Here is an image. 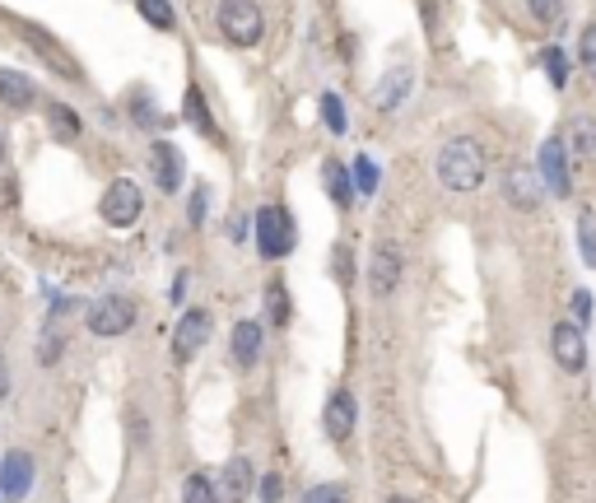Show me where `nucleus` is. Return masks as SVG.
Here are the masks:
<instances>
[{
  "mask_svg": "<svg viewBox=\"0 0 596 503\" xmlns=\"http://www.w3.org/2000/svg\"><path fill=\"white\" fill-rule=\"evenodd\" d=\"M387 503H415V499H406V494H401V499H387Z\"/></svg>",
  "mask_w": 596,
  "mask_h": 503,
  "instance_id": "nucleus-40",
  "label": "nucleus"
},
{
  "mask_svg": "<svg viewBox=\"0 0 596 503\" xmlns=\"http://www.w3.org/2000/svg\"><path fill=\"white\" fill-rule=\"evenodd\" d=\"M387 89H382L378 94V108L387 112V108H396V103H401V98H406V84H410V70H396V75H387Z\"/></svg>",
  "mask_w": 596,
  "mask_h": 503,
  "instance_id": "nucleus-25",
  "label": "nucleus"
},
{
  "mask_svg": "<svg viewBox=\"0 0 596 503\" xmlns=\"http://www.w3.org/2000/svg\"><path fill=\"white\" fill-rule=\"evenodd\" d=\"M205 340H210V313H205V308H187V313H182V322H177V331H173V354H177V364L196 359Z\"/></svg>",
  "mask_w": 596,
  "mask_h": 503,
  "instance_id": "nucleus-10",
  "label": "nucleus"
},
{
  "mask_svg": "<svg viewBox=\"0 0 596 503\" xmlns=\"http://www.w3.org/2000/svg\"><path fill=\"white\" fill-rule=\"evenodd\" d=\"M187 112H191V122H196V131H201V136H219L215 122H210V108H201V94H196V89L187 94Z\"/></svg>",
  "mask_w": 596,
  "mask_h": 503,
  "instance_id": "nucleus-30",
  "label": "nucleus"
},
{
  "mask_svg": "<svg viewBox=\"0 0 596 503\" xmlns=\"http://www.w3.org/2000/svg\"><path fill=\"white\" fill-rule=\"evenodd\" d=\"M10 396V364H5V354H0V401Z\"/></svg>",
  "mask_w": 596,
  "mask_h": 503,
  "instance_id": "nucleus-38",
  "label": "nucleus"
},
{
  "mask_svg": "<svg viewBox=\"0 0 596 503\" xmlns=\"http://www.w3.org/2000/svg\"><path fill=\"white\" fill-rule=\"evenodd\" d=\"M205 210H210V187H205V182H196V187H191V205H187L191 229H201V224H205Z\"/></svg>",
  "mask_w": 596,
  "mask_h": 503,
  "instance_id": "nucleus-28",
  "label": "nucleus"
},
{
  "mask_svg": "<svg viewBox=\"0 0 596 503\" xmlns=\"http://www.w3.org/2000/svg\"><path fill=\"white\" fill-rule=\"evenodd\" d=\"M536 159H541V164H536V173H541L545 191L564 201V196L573 191V177H569V164H573V159H569V145H564V136H545V140H541V154H536Z\"/></svg>",
  "mask_w": 596,
  "mask_h": 503,
  "instance_id": "nucleus-5",
  "label": "nucleus"
},
{
  "mask_svg": "<svg viewBox=\"0 0 596 503\" xmlns=\"http://www.w3.org/2000/svg\"><path fill=\"white\" fill-rule=\"evenodd\" d=\"M331 266H336V280H340V285H350V280H354V261H350V247H345V243L331 252Z\"/></svg>",
  "mask_w": 596,
  "mask_h": 503,
  "instance_id": "nucleus-33",
  "label": "nucleus"
},
{
  "mask_svg": "<svg viewBox=\"0 0 596 503\" xmlns=\"http://www.w3.org/2000/svg\"><path fill=\"white\" fill-rule=\"evenodd\" d=\"M322 117H326V131H331V136H345V108H340L336 94H322Z\"/></svg>",
  "mask_w": 596,
  "mask_h": 503,
  "instance_id": "nucleus-29",
  "label": "nucleus"
},
{
  "mask_svg": "<svg viewBox=\"0 0 596 503\" xmlns=\"http://www.w3.org/2000/svg\"><path fill=\"white\" fill-rule=\"evenodd\" d=\"M219 494L224 499H247L252 494V462L247 457H229L224 476H219Z\"/></svg>",
  "mask_w": 596,
  "mask_h": 503,
  "instance_id": "nucleus-16",
  "label": "nucleus"
},
{
  "mask_svg": "<svg viewBox=\"0 0 596 503\" xmlns=\"http://www.w3.org/2000/svg\"><path fill=\"white\" fill-rule=\"evenodd\" d=\"M303 503H350V494H345V485H312L308 494H303Z\"/></svg>",
  "mask_w": 596,
  "mask_h": 503,
  "instance_id": "nucleus-31",
  "label": "nucleus"
},
{
  "mask_svg": "<svg viewBox=\"0 0 596 503\" xmlns=\"http://www.w3.org/2000/svg\"><path fill=\"white\" fill-rule=\"evenodd\" d=\"M136 10L149 28H168V33H173V24H177L173 0H136Z\"/></svg>",
  "mask_w": 596,
  "mask_h": 503,
  "instance_id": "nucleus-21",
  "label": "nucleus"
},
{
  "mask_svg": "<svg viewBox=\"0 0 596 503\" xmlns=\"http://www.w3.org/2000/svg\"><path fill=\"white\" fill-rule=\"evenodd\" d=\"M131 327H136V303L126 294H108V299H98L89 308V331L94 336H126Z\"/></svg>",
  "mask_w": 596,
  "mask_h": 503,
  "instance_id": "nucleus-7",
  "label": "nucleus"
},
{
  "mask_svg": "<svg viewBox=\"0 0 596 503\" xmlns=\"http://www.w3.org/2000/svg\"><path fill=\"white\" fill-rule=\"evenodd\" d=\"M0 103L14 112H24L38 103V84L28 80V75H19V70H0Z\"/></svg>",
  "mask_w": 596,
  "mask_h": 503,
  "instance_id": "nucleus-15",
  "label": "nucleus"
},
{
  "mask_svg": "<svg viewBox=\"0 0 596 503\" xmlns=\"http://www.w3.org/2000/svg\"><path fill=\"white\" fill-rule=\"evenodd\" d=\"M24 33H28V38H33V42H38V52L47 56L52 66H61V70H66V75H75V61H70L66 52H61V42H52V38H47V33H42V28H33V24H24Z\"/></svg>",
  "mask_w": 596,
  "mask_h": 503,
  "instance_id": "nucleus-22",
  "label": "nucleus"
},
{
  "mask_svg": "<svg viewBox=\"0 0 596 503\" xmlns=\"http://www.w3.org/2000/svg\"><path fill=\"white\" fill-rule=\"evenodd\" d=\"M503 201L513 205V210H522V215L541 210V201H545V182H541V173H536L531 164H513L508 173H503Z\"/></svg>",
  "mask_w": 596,
  "mask_h": 503,
  "instance_id": "nucleus-6",
  "label": "nucleus"
},
{
  "mask_svg": "<svg viewBox=\"0 0 596 503\" xmlns=\"http://www.w3.org/2000/svg\"><path fill=\"white\" fill-rule=\"evenodd\" d=\"M229 354L238 368H257L261 359V322H238L229 336Z\"/></svg>",
  "mask_w": 596,
  "mask_h": 503,
  "instance_id": "nucleus-14",
  "label": "nucleus"
},
{
  "mask_svg": "<svg viewBox=\"0 0 596 503\" xmlns=\"http://www.w3.org/2000/svg\"><path fill=\"white\" fill-rule=\"evenodd\" d=\"M224 494H219L215 476H205V471H191L187 485H182V503H219Z\"/></svg>",
  "mask_w": 596,
  "mask_h": 503,
  "instance_id": "nucleus-20",
  "label": "nucleus"
},
{
  "mask_svg": "<svg viewBox=\"0 0 596 503\" xmlns=\"http://www.w3.org/2000/svg\"><path fill=\"white\" fill-rule=\"evenodd\" d=\"M149 173H154V187L173 196V191L182 187L187 159H182V150H177V145H168V140H154V145H149Z\"/></svg>",
  "mask_w": 596,
  "mask_h": 503,
  "instance_id": "nucleus-11",
  "label": "nucleus"
},
{
  "mask_svg": "<svg viewBox=\"0 0 596 503\" xmlns=\"http://www.w3.org/2000/svg\"><path fill=\"white\" fill-rule=\"evenodd\" d=\"M545 70H550L555 89H564V84H569V61H564V52H559V47H545Z\"/></svg>",
  "mask_w": 596,
  "mask_h": 503,
  "instance_id": "nucleus-32",
  "label": "nucleus"
},
{
  "mask_svg": "<svg viewBox=\"0 0 596 503\" xmlns=\"http://www.w3.org/2000/svg\"><path fill=\"white\" fill-rule=\"evenodd\" d=\"M354 424H359V406H354V396L350 392H331V401H326V410H322L326 438H331V443H350Z\"/></svg>",
  "mask_w": 596,
  "mask_h": 503,
  "instance_id": "nucleus-13",
  "label": "nucleus"
},
{
  "mask_svg": "<svg viewBox=\"0 0 596 503\" xmlns=\"http://www.w3.org/2000/svg\"><path fill=\"white\" fill-rule=\"evenodd\" d=\"M573 317H578V327L592 317V294H587V289H578V294H573Z\"/></svg>",
  "mask_w": 596,
  "mask_h": 503,
  "instance_id": "nucleus-37",
  "label": "nucleus"
},
{
  "mask_svg": "<svg viewBox=\"0 0 596 503\" xmlns=\"http://www.w3.org/2000/svg\"><path fill=\"white\" fill-rule=\"evenodd\" d=\"M61 350H66V340H61V336H42L38 364H56V359H61Z\"/></svg>",
  "mask_w": 596,
  "mask_h": 503,
  "instance_id": "nucleus-35",
  "label": "nucleus"
},
{
  "mask_svg": "<svg viewBox=\"0 0 596 503\" xmlns=\"http://www.w3.org/2000/svg\"><path fill=\"white\" fill-rule=\"evenodd\" d=\"M578 243H583V257H587V266H596V229L592 224H578Z\"/></svg>",
  "mask_w": 596,
  "mask_h": 503,
  "instance_id": "nucleus-36",
  "label": "nucleus"
},
{
  "mask_svg": "<svg viewBox=\"0 0 596 503\" xmlns=\"http://www.w3.org/2000/svg\"><path fill=\"white\" fill-rule=\"evenodd\" d=\"M438 177H443L447 191H475L485 182V150H480V140L475 136H452L438 150Z\"/></svg>",
  "mask_w": 596,
  "mask_h": 503,
  "instance_id": "nucleus-1",
  "label": "nucleus"
},
{
  "mask_svg": "<svg viewBox=\"0 0 596 503\" xmlns=\"http://www.w3.org/2000/svg\"><path fill=\"white\" fill-rule=\"evenodd\" d=\"M578 66H583L587 75L596 80V19L583 28V38H578Z\"/></svg>",
  "mask_w": 596,
  "mask_h": 503,
  "instance_id": "nucleus-27",
  "label": "nucleus"
},
{
  "mask_svg": "<svg viewBox=\"0 0 596 503\" xmlns=\"http://www.w3.org/2000/svg\"><path fill=\"white\" fill-rule=\"evenodd\" d=\"M573 150V159L578 164H587V159H596V117H573V131L569 140H564Z\"/></svg>",
  "mask_w": 596,
  "mask_h": 503,
  "instance_id": "nucleus-18",
  "label": "nucleus"
},
{
  "mask_svg": "<svg viewBox=\"0 0 596 503\" xmlns=\"http://www.w3.org/2000/svg\"><path fill=\"white\" fill-rule=\"evenodd\" d=\"M280 494H285V480L275 476V471H271V476H261V485H257V499L261 503H280Z\"/></svg>",
  "mask_w": 596,
  "mask_h": 503,
  "instance_id": "nucleus-34",
  "label": "nucleus"
},
{
  "mask_svg": "<svg viewBox=\"0 0 596 503\" xmlns=\"http://www.w3.org/2000/svg\"><path fill=\"white\" fill-rule=\"evenodd\" d=\"M378 191V168L373 159H354V196H373Z\"/></svg>",
  "mask_w": 596,
  "mask_h": 503,
  "instance_id": "nucleus-26",
  "label": "nucleus"
},
{
  "mask_svg": "<svg viewBox=\"0 0 596 503\" xmlns=\"http://www.w3.org/2000/svg\"><path fill=\"white\" fill-rule=\"evenodd\" d=\"M215 24H219V38L229 42V47H257L261 33H266V19H261L257 0H219Z\"/></svg>",
  "mask_w": 596,
  "mask_h": 503,
  "instance_id": "nucleus-2",
  "label": "nucleus"
},
{
  "mask_svg": "<svg viewBox=\"0 0 596 503\" xmlns=\"http://www.w3.org/2000/svg\"><path fill=\"white\" fill-rule=\"evenodd\" d=\"M0 164H5V136H0Z\"/></svg>",
  "mask_w": 596,
  "mask_h": 503,
  "instance_id": "nucleus-39",
  "label": "nucleus"
},
{
  "mask_svg": "<svg viewBox=\"0 0 596 503\" xmlns=\"http://www.w3.org/2000/svg\"><path fill=\"white\" fill-rule=\"evenodd\" d=\"M266 317H271L275 327L289 322V289L285 285H266Z\"/></svg>",
  "mask_w": 596,
  "mask_h": 503,
  "instance_id": "nucleus-24",
  "label": "nucleus"
},
{
  "mask_svg": "<svg viewBox=\"0 0 596 503\" xmlns=\"http://www.w3.org/2000/svg\"><path fill=\"white\" fill-rule=\"evenodd\" d=\"M33 480H38L33 457H28V452H10L5 466H0V494H5L10 503H24L28 494H33Z\"/></svg>",
  "mask_w": 596,
  "mask_h": 503,
  "instance_id": "nucleus-12",
  "label": "nucleus"
},
{
  "mask_svg": "<svg viewBox=\"0 0 596 503\" xmlns=\"http://www.w3.org/2000/svg\"><path fill=\"white\" fill-rule=\"evenodd\" d=\"M257 252L266 261H280L294 252V215H289L285 205L257 210Z\"/></svg>",
  "mask_w": 596,
  "mask_h": 503,
  "instance_id": "nucleus-3",
  "label": "nucleus"
},
{
  "mask_svg": "<svg viewBox=\"0 0 596 503\" xmlns=\"http://www.w3.org/2000/svg\"><path fill=\"white\" fill-rule=\"evenodd\" d=\"M47 126H52V136L61 140V145H75V140H80V131H84L80 112L70 108V103H52V108H47Z\"/></svg>",
  "mask_w": 596,
  "mask_h": 503,
  "instance_id": "nucleus-17",
  "label": "nucleus"
},
{
  "mask_svg": "<svg viewBox=\"0 0 596 503\" xmlns=\"http://www.w3.org/2000/svg\"><path fill=\"white\" fill-rule=\"evenodd\" d=\"M550 354H555V364L564 373H583L587 368V340H583V327L578 322H559L550 331Z\"/></svg>",
  "mask_w": 596,
  "mask_h": 503,
  "instance_id": "nucleus-9",
  "label": "nucleus"
},
{
  "mask_svg": "<svg viewBox=\"0 0 596 503\" xmlns=\"http://www.w3.org/2000/svg\"><path fill=\"white\" fill-rule=\"evenodd\" d=\"M98 215L108 219L112 229H131V224L145 215V191H140L131 177H117V182H108V191H103Z\"/></svg>",
  "mask_w": 596,
  "mask_h": 503,
  "instance_id": "nucleus-4",
  "label": "nucleus"
},
{
  "mask_svg": "<svg viewBox=\"0 0 596 503\" xmlns=\"http://www.w3.org/2000/svg\"><path fill=\"white\" fill-rule=\"evenodd\" d=\"M527 10L536 14V24L559 28V24H564V10H569V5H564V0H527Z\"/></svg>",
  "mask_w": 596,
  "mask_h": 503,
  "instance_id": "nucleus-23",
  "label": "nucleus"
},
{
  "mask_svg": "<svg viewBox=\"0 0 596 503\" xmlns=\"http://www.w3.org/2000/svg\"><path fill=\"white\" fill-rule=\"evenodd\" d=\"M322 177H326V191H331V201H336L340 210H350V205H354V182H350V173H345L336 159H326V164H322Z\"/></svg>",
  "mask_w": 596,
  "mask_h": 503,
  "instance_id": "nucleus-19",
  "label": "nucleus"
},
{
  "mask_svg": "<svg viewBox=\"0 0 596 503\" xmlns=\"http://www.w3.org/2000/svg\"><path fill=\"white\" fill-rule=\"evenodd\" d=\"M396 289H401V247L378 243L373 261H368V294L373 299H392Z\"/></svg>",
  "mask_w": 596,
  "mask_h": 503,
  "instance_id": "nucleus-8",
  "label": "nucleus"
}]
</instances>
